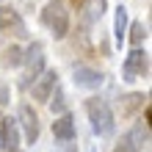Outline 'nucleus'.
Listing matches in <instances>:
<instances>
[{"instance_id": "obj_1", "label": "nucleus", "mask_w": 152, "mask_h": 152, "mask_svg": "<svg viewBox=\"0 0 152 152\" xmlns=\"http://www.w3.org/2000/svg\"><path fill=\"white\" fill-rule=\"evenodd\" d=\"M86 113H88V122H91V130L97 133V136L108 138L113 136L116 130V119H113V111L111 105L100 100V97H91V100H86Z\"/></svg>"}, {"instance_id": "obj_2", "label": "nucleus", "mask_w": 152, "mask_h": 152, "mask_svg": "<svg viewBox=\"0 0 152 152\" xmlns=\"http://www.w3.org/2000/svg\"><path fill=\"white\" fill-rule=\"evenodd\" d=\"M42 22L53 31L56 39H64L66 31H69V11H66L64 0H50L42 11Z\"/></svg>"}, {"instance_id": "obj_3", "label": "nucleus", "mask_w": 152, "mask_h": 152, "mask_svg": "<svg viewBox=\"0 0 152 152\" xmlns=\"http://www.w3.org/2000/svg\"><path fill=\"white\" fill-rule=\"evenodd\" d=\"M22 66H25V75H22V77H25V80H22L25 86H28L31 80H36V77L44 72V47H42L39 42H33L31 47L22 53Z\"/></svg>"}, {"instance_id": "obj_4", "label": "nucleus", "mask_w": 152, "mask_h": 152, "mask_svg": "<svg viewBox=\"0 0 152 152\" xmlns=\"http://www.w3.org/2000/svg\"><path fill=\"white\" fill-rule=\"evenodd\" d=\"M122 75H124V80L147 77L149 75V53L147 50H133V53H127L124 66H122Z\"/></svg>"}, {"instance_id": "obj_5", "label": "nucleus", "mask_w": 152, "mask_h": 152, "mask_svg": "<svg viewBox=\"0 0 152 152\" xmlns=\"http://www.w3.org/2000/svg\"><path fill=\"white\" fill-rule=\"evenodd\" d=\"M105 8H108V0H83L77 8V20L83 28H91V25H97L102 20Z\"/></svg>"}, {"instance_id": "obj_6", "label": "nucleus", "mask_w": 152, "mask_h": 152, "mask_svg": "<svg viewBox=\"0 0 152 152\" xmlns=\"http://www.w3.org/2000/svg\"><path fill=\"white\" fill-rule=\"evenodd\" d=\"M56 86H58V75H56V69H44V72L36 77V83H33V100H39V102H47L53 91H56Z\"/></svg>"}, {"instance_id": "obj_7", "label": "nucleus", "mask_w": 152, "mask_h": 152, "mask_svg": "<svg viewBox=\"0 0 152 152\" xmlns=\"http://www.w3.org/2000/svg\"><path fill=\"white\" fill-rule=\"evenodd\" d=\"M122 149L124 152H144V147L149 144V124L147 122H141V124H136L127 136H124V141H122ZM119 149V152H122Z\"/></svg>"}, {"instance_id": "obj_8", "label": "nucleus", "mask_w": 152, "mask_h": 152, "mask_svg": "<svg viewBox=\"0 0 152 152\" xmlns=\"http://www.w3.org/2000/svg\"><path fill=\"white\" fill-rule=\"evenodd\" d=\"M17 127H22L28 144H36V138H39V116L33 113L31 105H20V119H17Z\"/></svg>"}, {"instance_id": "obj_9", "label": "nucleus", "mask_w": 152, "mask_h": 152, "mask_svg": "<svg viewBox=\"0 0 152 152\" xmlns=\"http://www.w3.org/2000/svg\"><path fill=\"white\" fill-rule=\"evenodd\" d=\"M0 28L8 31V33H14V36H20V39L28 36V28H25L22 17L17 14L14 8H8V6H0Z\"/></svg>"}, {"instance_id": "obj_10", "label": "nucleus", "mask_w": 152, "mask_h": 152, "mask_svg": "<svg viewBox=\"0 0 152 152\" xmlns=\"http://www.w3.org/2000/svg\"><path fill=\"white\" fill-rule=\"evenodd\" d=\"M17 144H20V127H17V119L11 116H6V119H0V147L14 152Z\"/></svg>"}, {"instance_id": "obj_11", "label": "nucleus", "mask_w": 152, "mask_h": 152, "mask_svg": "<svg viewBox=\"0 0 152 152\" xmlns=\"http://www.w3.org/2000/svg\"><path fill=\"white\" fill-rule=\"evenodd\" d=\"M105 83V75L97 72V69H88V66H77L75 69V86L80 88H100Z\"/></svg>"}, {"instance_id": "obj_12", "label": "nucleus", "mask_w": 152, "mask_h": 152, "mask_svg": "<svg viewBox=\"0 0 152 152\" xmlns=\"http://www.w3.org/2000/svg\"><path fill=\"white\" fill-rule=\"evenodd\" d=\"M53 136H56L58 141H72L75 138V119H72V113H64V116H58V119L53 122Z\"/></svg>"}, {"instance_id": "obj_13", "label": "nucleus", "mask_w": 152, "mask_h": 152, "mask_svg": "<svg viewBox=\"0 0 152 152\" xmlns=\"http://www.w3.org/2000/svg\"><path fill=\"white\" fill-rule=\"evenodd\" d=\"M144 100H147V97L144 94H127V97H122V102H119V111H122V116H124V119H127V116H133V113H136L138 108H141V105H144Z\"/></svg>"}, {"instance_id": "obj_14", "label": "nucleus", "mask_w": 152, "mask_h": 152, "mask_svg": "<svg viewBox=\"0 0 152 152\" xmlns=\"http://www.w3.org/2000/svg\"><path fill=\"white\" fill-rule=\"evenodd\" d=\"M124 33H127V8L116 6V20H113V39H116V44L124 42Z\"/></svg>"}, {"instance_id": "obj_15", "label": "nucleus", "mask_w": 152, "mask_h": 152, "mask_svg": "<svg viewBox=\"0 0 152 152\" xmlns=\"http://www.w3.org/2000/svg\"><path fill=\"white\" fill-rule=\"evenodd\" d=\"M144 39H147V25L144 22H133L130 25V44L138 50V44L144 42Z\"/></svg>"}, {"instance_id": "obj_16", "label": "nucleus", "mask_w": 152, "mask_h": 152, "mask_svg": "<svg viewBox=\"0 0 152 152\" xmlns=\"http://www.w3.org/2000/svg\"><path fill=\"white\" fill-rule=\"evenodd\" d=\"M3 64L6 66H20L22 64V50L17 47V44H11V47L3 53Z\"/></svg>"}, {"instance_id": "obj_17", "label": "nucleus", "mask_w": 152, "mask_h": 152, "mask_svg": "<svg viewBox=\"0 0 152 152\" xmlns=\"http://www.w3.org/2000/svg\"><path fill=\"white\" fill-rule=\"evenodd\" d=\"M50 105H53V111H64V108H66V102H64V91H61L58 86H56V97H53V102H50Z\"/></svg>"}, {"instance_id": "obj_18", "label": "nucleus", "mask_w": 152, "mask_h": 152, "mask_svg": "<svg viewBox=\"0 0 152 152\" xmlns=\"http://www.w3.org/2000/svg\"><path fill=\"white\" fill-rule=\"evenodd\" d=\"M6 102H8V88L0 83V105H6Z\"/></svg>"}, {"instance_id": "obj_19", "label": "nucleus", "mask_w": 152, "mask_h": 152, "mask_svg": "<svg viewBox=\"0 0 152 152\" xmlns=\"http://www.w3.org/2000/svg\"><path fill=\"white\" fill-rule=\"evenodd\" d=\"M14 152H20V149H14Z\"/></svg>"}]
</instances>
